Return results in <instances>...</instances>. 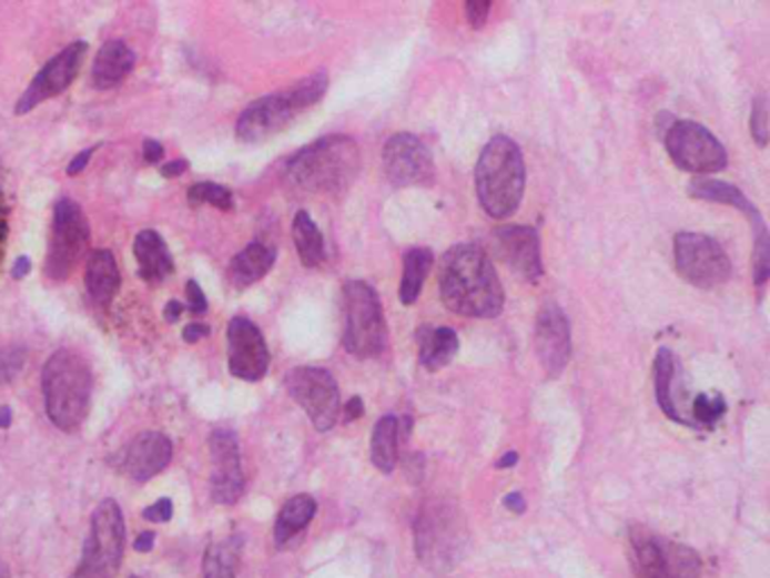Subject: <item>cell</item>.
I'll return each mask as SVG.
<instances>
[{"label":"cell","mask_w":770,"mask_h":578,"mask_svg":"<svg viewBox=\"0 0 770 578\" xmlns=\"http://www.w3.org/2000/svg\"><path fill=\"white\" fill-rule=\"evenodd\" d=\"M438 290L445 307L459 316L495 318L504 307L499 276L477 244H457L443 255Z\"/></svg>","instance_id":"6da1fadb"},{"label":"cell","mask_w":770,"mask_h":578,"mask_svg":"<svg viewBox=\"0 0 770 578\" xmlns=\"http://www.w3.org/2000/svg\"><path fill=\"white\" fill-rule=\"evenodd\" d=\"M41 389L48 418L61 432H75L89 416L93 373L89 362L69 348L48 357L41 371Z\"/></svg>","instance_id":"7a4b0ae2"},{"label":"cell","mask_w":770,"mask_h":578,"mask_svg":"<svg viewBox=\"0 0 770 578\" xmlns=\"http://www.w3.org/2000/svg\"><path fill=\"white\" fill-rule=\"evenodd\" d=\"M359 148L353 139L335 134L296 152L285 168L287 181L314 195H340L359 172Z\"/></svg>","instance_id":"3957f363"},{"label":"cell","mask_w":770,"mask_h":578,"mask_svg":"<svg viewBox=\"0 0 770 578\" xmlns=\"http://www.w3.org/2000/svg\"><path fill=\"white\" fill-rule=\"evenodd\" d=\"M328 91V73L316 71L294 87L251 102L235 122V136L246 145L263 143L292 124Z\"/></svg>","instance_id":"277c9868"},{"label":"cell","mask_w":770,"mask_h":578,"mask_svg":"<svg viewBox=\"0 0 770 578\" xmlns=\"http://www.w3.org/2000/svg\"><path fill=\"white\" fill-rule=\"evenodd\" d=\"M477 197L482 209L495 217L504 220L516 213L525 195V159L516 141L508 136H495L482 150L477 161Z\"/></svg>","instance_id":"5b68a950"},{"label":"cell","mask_w":770,"mask_h":578,"mask_svg":"<svg viewBox=\"0 0 770 578\" xmlns=\"http://www.w3.org/2000/svg\"><path fill=\"white\" fill-rule=\"evenodd\" d=\"M416 554L429 569H453L466 547V520L455 504L440 499L425 501L421 508L416 527Z\"/></svg>","instance_id":"8992f818"},{"label":"cell","mask_w":770,"mask_h":578,"mask_svg":"<svg viewBox=\"0 0 770 578\" xmlns=\"http://www.w3.org/2000/svg\"><path fill=\"white\" fill-rule=\"evenodd\" d=\"M389 342L387 321H384L379 296L364 281L344 285V348L359 357L371 359L384 353Z\"/></svg>","instance_id":"52a82bcc"},{"label":"cell","mask_w":770,"mask_h":578,"mask_svg":"<svg viewBox=\"0 0 770 578\" xmlns=\"http://www.w3.org/2000/svg\"><path fill=\"white\" fill-rule=\"evenodd\" d=\"M630 556L639 578H700L702 571L698 551L645 527L630 529Z\"/></svg>","instance_id":"ba28073f"},{"label":"cell","mask_w":770,"mask_h":578,"mask_svg":"<svg viewBox=\"0 0 770 578\" xmlns=\"http://www.w3.org/2000/svg\"><path fill=\"white\" fill-rule=\"evenodd\" d=\"M91 229L82 206L69 197H63L54 204L52 215V233L45 255V276L54 283H63L71 278L84 253L89 249Z\"/></svg>","instance_id":"9c48e42d"},{"label":"cell","mask_w":770,"mask_h":578,"mask_svg":"<svg viewBox=\"0 0 770 578\" xmlns=\"http://www.w3.org/2000/svg\"><path fill=\"white\" fill-rule=\"evenodd\" d=\"M124 554V520L113 499L100 501L91 518L82 562L71 578H113Z\"/></svg>","instance_id":"30bf717a"},{"label":"cell","mask_w":770,"mask_h":578,"mask_svg":"<svg viewBox=\"0 0 770 578\" xmlns=\"http://www.w3.org/2000/svg\"><path fill=\"white\" fill-rule=\"evenodd\" d=\"M678 274L698 290H715L730 281L732 265L726 249L710 235L678 233L673 240Z\"/></svg>","instance_id":"8fae6325"},{"label":"cell","mask_w":770,"mask_h":578,"mask_svg":"<svg viewBox=\"0 0 770 578\" xmlns=\"http://www.w3.org/2000/svg\"><path fill=\"white\" fill-rule=\"evenodd\" d=\"M285 387L318 432H328L337 425L342 414V398L337 379L331 371L318 366L292 368L285 375Z\"/></svg>","instance_id":"7c38bea8"},{"label":"cell","mask_w":770,"mask_h":578,"mask_svg":"<svg viewBox=\"0 0 770 578\" xmlns=\"http://www.w3.org/2000/svg\"><path fill=\"white\" fill-rule=\"evenodd\" d=\"M665 148L680 170L693 174H715L726 170L728 152L721 141L693 120H678L665 132Z\"/></svg>","instance_id":"4fadbf2b"},{"label":"cell","mask_w":770,"mask_h":578,"mask_svg":"<svg viewBox=\"0 0 770 578\" xmlns=\"http://www.w3.org/2000/svg\"><path fill=\"white\" fill-rule=\"evenodd\" d=\"M87 54H89V45L84 41H75V43L63 48L59 54H54L45 63V67L37 73V78L30 82V87L23 91V95L19 98V102L14 107V113L26 115L32 109H37L39 104H43V102H48V100H52V98L67 91L75 82Z\"/></svg>","instance_id":"5bb4252c"},{"label":"cell","mask_w":770,"mask_h":578,"mask_svg":"<svg viewBox=\"0 0 770 578\" xmlns=\"http://www.w3.org/2000/svg\"><path fill=\"white\" fill-rule=\"evenodd\" d=\"M382 165L389 183L396 187L429 185L436 179L434 156L414 134H396L382 150Z\"/></svg>","instance_id":"9a60e30c"},{"label":"cell","mask_w":770,"mask_h":578,"mask_svg":"<svg viewBox=\"0 0 770 578\" xmlns=\"http://www.w3.org/2000/svg\"><path fill=\"white\" fill-rule=\"evenodd\" d=\"M229 371L244 382H261L270 371V348L261 328L246 316H233L226 328Z\"/></svg>","instance_id":"2e32d148"},{"label":"cell","mask_w":770,"mask_h":578,"mask_svg":"<svg viewBox=\"0 0 770 578\" xmlns=\"http://www.w3.org/2000/svg\"><path fill=\"white\" fill-rule=\"evenodd\" d=\"M211 449V497L222 506L235 504L244 493V473L235 432L215 429L209 438Z\"/></svg>","instance_id":"e0dca14e"},{"label":"cell","mask_w":770,"mask_h":578,"mask_svg":"<svg viewBox=\"0 0 770 578\" xmlns=\"http://www.w3.org/2000/svg\"><path fill=\"white\" fill-rule=\"evenodd\" d=\"M536 355L543 371L551 379H556L569 362V355H571L569 321L556 303L545 305L536 318Z\"/></svg>","instance_id":"ac0fdd59"},{"label":"cell","mask_w":770,"mask_h":578,"mask_svg":"<svg viewBox=\"0 0 770 578\" xmlns=\"http://www.w3.org/2000/svg\"><path fill=\"white\" fill-rule=\"evenodd\" d=\"M499 258L529 283L543 278V258L538 231L531 226H504L493 233Z\"/></svg>","instance_id":"d6986e66"},{"label":"cell","mask_w":770,"mask_h":578,"mask_svg":"<svg viewBox=\"0 0 770 578\" xmlns=\"http://www.w3.org/2000/svg\"><path fill=\"white\" fill-rule=\"evenodd\" d=\"M172 462V443L161 432L139 434L124 453V473L134 481H150Z\"/></svg>","instance_id":"ffe728a7"},{"label":"cell","mask_w":770,"mask_h":578,"mask_svg":"<svg viewBox=\"0 0 770 578\" xmlns=\"http://www.w3.org/2000/svg\"><path fill=\"white\" fill-rule=\"evenodd\" d=\"M654 377H656V396L660 409L676 423L680 425H691L687 412L682 409V398L687 396V387L680 377L678 368V357L669 348H660L656 355V366H654Z\"/></svg>","instance_id":"44dd1931"},{"label":"cell","mask_w":770,"mask_h":578,"mask_svg":"<svg viewBox=\"0 0 770 578\" xmlns=\"http://www.w3.org/2000/svg\"><path fill=\"white\" fill-rule=\"evenodd\" d=\"M136 67V54L124 41H107L93 61L91 82L98 91H111L120 87Z\"/></svg>","instance_id":"7402d4cb"},{"label":"cell","mask_w":770,"mask_h":578,"mask_svg":"<svg viewBox=\"0 0 770 578\" xmlns=\"http://www.w3.org/2000/svg\"><path fill=\"white\" fill-rule=\"evenodd\" d=\"M689 195L693 200H702V202H715V204H726V206H732L741 213L748 215L750 224L757 229V237H763L768 235L766 233V226H763V220H761V213L752 206V202L743 195V192L726 181H715V179H702V176H696L691 183H689Z\"/></svg>","instance_id":"603a6c76"},{"label":"cell","mask_w":770,"mask_h":578,"mask_svg":"<svg viewBox=\"0 0 770 578\" xmlns=\"http://www.w3.org/2000/svg\"><path fill=\"white\" fill-rule=\"evenodd\" d=\"M134 255L139 263V274L148 283H161L174 272V261L165 240L152 229H145L136 235Z\"/></svg>","instance_id":"cb8c5ba5"},{"label":"cell","mask_w":770,"mask_h":578,"mask_svg":"<svg viewBox=\"0 0 770 578\" xmlns=\"http://www.w3.org/2000/svg\"><path fill=\"white\" fill-rule=\"evenodd\" d=\"M87 292L98 305H109L120 290V270L109 249H93L84 274Z\"/></svg>","instance_id":"d4e9b609"},{"label":"cell","mask_w":770,"mask_h":578,"mask_svg":"<svg viewBox=\"0 0 770 578\" xmlns=\"http://www.w3.org/2000/svg\"><path fill=\"white\" fill-rule=\"evenodd\" d=\"M276 263V251L263 242H251L231 261L229 276L237 290L259 283Z\"/></svg>","instance_id":"484cf974"},{"label":"cell","mask_w":770,"mask_h":578,"mask_svg":"<svg viewBox=\"0 0 770 578\" xmlns=\"http://www.w3.org/2000/svg\"><path fill=\"white\" fill-rule=\"evenodd\" d=\"M459 353V337L453 328H432L421 326L418 331V355L427 371H440L455 359Z\"/></svg>","instance_id":"4316f807"},{"label":"cell","mask_w":770,"mask_h":578,"mask_svg":"<svg viewBox=\"0 0 770 578\" xmlns=\"http://www.w3.org/2000/svg\"><path fill=\"white\" fill-rule=\"evenodd\" d=\"M398 447H401V420L392 414L382 416L375 423V429L371 436V462L382 475H389L396 470Z\"/></svg>","instance_id":"83f0119b"},{"label":"cell","mask_w":770,"mask_h":578,"mask_svg":"<svg viewBox=\"0 0 770 578\" xmlns=\"http://www.w3.org/2000/svg\"><path fill=\"white\" fill-rule=\"evenodd\" d=\"M316 513V501L310 495H296L285 501L281 508L276 527H274V538L276 545H287L292 538H296L314 518Z\"/></svg>","instance_id":"f1b7e54d"},{"label":"cell","mask_w":770,"mask_h":578,"mask_svg":"<svg viewBox=\"0 0 770 578\" xmlns=\"http://www.w3.org/2000/svg\"><path fill=\"white\" fill-rule=\"evenodd\" d=\"M292 235H294V244H296V253L298 261L303 263V267L314 270L326 258V246H324V235L316 229V224L312 222V217L305 211H298L292 224Z\"/></svg>","instance_id":"f546056e"},{"label":"cell","mask_w":770,"mask_h":578,"mask_svg":"<svg viewBox=\"0 0 770 578\" xmlns=\"http://www.w3.org/2000/svg\"><path fill=\"white\" fill-rule=\"evenodd\" d=\"M434 255L429 249L414 246L405 253L403 258V283H401V303L414 305L421 296V290L425 285V278L432 270Z\"/></svg>","instance_id":"4dcf8cb0"},{"label":"cell","mask_w":770,"mask_h":578,"mask_svg":"<svg viewBox=\"0 0 770 578\" xmlns=\"http://www.w3.org/2000/svg\"><path fill=\"white\" fill-rule=\"evenodd\" d=\"M728 412V405L721 394H698L689 403V418L693 427H712L717 420L723 418Z\"/></svg>","instance_id":"1f68e13d"},{"label":"cell","mask_w":770,"mask_h":578,"mask_svg":"<svg viewBox=\"0 0 770 578\" xmlns=\"http://www.w3.org/2000/svg\"><path fill=\"white\" fill-rule=\"evenodd\" d=\"M188 200L192 206H213L220 211H233L231 190L213 181H202L192 185L188 190Z\"/></svg>","instance_id":"d6a6232c"},{"label":"cell","mask_w":770,"mask_h":578,"mask_svg":"<svg viewBox=\"0 0 770 578\" xmlns=\"http://www.w3.org/2000/svg\"><path fill=\"white\" fill-rule=\"evenodd\" d=\"M235 549L229 542H213L204 556V578H235Z\"/></svg>","instance_id":"836d02e7"},{"label":"cell","mask_w":770,"mask_h":578,"mask_svg":"<svg viewBox=\"0 0 770 578\" xmlns=\"http://www.w3.org/2000/svg\"><path fill=\"white\" fill-rule=\"evenodd\" d=\"M28 351L23 346H3L0 348V389L12 384L26 368Z\"/></svg>","instance_id":"e575fe53"},{"label":"cell","mask_w":770,"mask_h":578,"mask_svg":"<svg viewBox=\"0 0 770 578\" xmlns=\"http://www.w3.org/2000/svg\"><path fill=\"white\" fill-rule=\"evenodd\" d=\"M750 134L759 148H766V143H768V102H766V95H759L752 104Z\"/></svg>","instance_id":"d590c367"},{"label":"cell","mask_w":770,"mask_h":578,"mask_svg":"<svg viewBox=\"0 0 770 578\" xmlns=\"http://www.w3.org/2000/svg\"><path fill=\"white\" fill-rule=\"evenodd\" d=\"M8 233H10V202H8V192H6V185L0 183V263L6 261Z\"/></svg>","instance_id":"8d00e7d4"},{"label":"cell","mask_w":770,"mask_h":578,"mask_svg":"<svg viewBox=\"0 0 770 578\" xmlns=\"http://www.w3.org/2000/svg\"><path fill=\"white\" fill-rule=\"evenodd\" d=\"M172 513H174V506H172V499L163 497L159 501H154L152 506H148L143 510V518L148 523H170L172 520Z\"/></svg>","instance_id":"74e56055"},{"label":"cell","mask_w":770,"mask_h":578,"mask_svg":"<svg viewBox=\"0 0 770 578\" xmlns=\"http://www.w3.org/2000/svg\"><path fill=\"white\" fill-rule=\"evenodd\" d=\"M185 294H188V307L190 312L195 314H204L209 310V298L204 294V290L200 287L197 281H188L185 283Z\"/></svg>","instance_id":"f35d334b"},{"label":"cell","mask_w":770,"mask_h":578,"mask_svg":"<svg viewBox=\"0 0 770 578\" xmlns=\"http://www.w3.org/2000/svg\"><path fill=\"white\" fill-rule=\"evenodd\" d=\"M488 12H490V3H486V0H470V3H466L468 23H470L475 30H479V28L486 26Z\"/></svg>","instance_id":"ab89813d"},{"label":"cell","mask_w":770,"mask_h":578,"mask_svg":"<svg viewBox=\"0 0 770 578\" xmlns=\"http://www.w3.org/2000/svg\"><path fill=\"white\" fill-rule=\"evenodd\" d=\"M100 150V145H93V148H87V150H82L71 163H69V168H67V174L69 176H78V174H82L84 170H87V165H89V161H91V156L95 154Z\"/></svg>","instance_id":"60d3db41"},{"label":"cell","mask_w":770,"mask_h":578,"mask_svg":"<svg viewBox=\"0 0 770 578\" xmlns=\"http://www.w3.org/2000/svg\"><path fill=\"white\" fill-rule=\"evenodd\" d=\"M211 335V326H206V324H188L185 328H183V342L185 344H197V342H202V339H206Z\"/></svg>","instance_id":"b9f144b4"},{"label":"cell","mask_w":770,"mask_h":578,"mask_svg":"<svg viewBox=\"0 0 770 578\" xmlns=\"http://www.w3.org/2000/svg\"><path fill=\"white\" fill-rule=\"evenodd\" d=\"M163 156H165V150H163V145H161L159 141L148 139V141L143 143V159H145V163H148V165H156V163H161V161H163Z\"/></svg>","instance_id":"7bdbcfd3"},{"label":"cell","mask_w":770,"mask_h":578,"mask_svg":"<svg viewBox=\"0 0 770 578\" xmlns=\"http://www.w3.org/2000/svg\"><path fill=\"white\" fill-rule=\"evenodd\" d=\"M188 168H190V165H188L185 159H176V161L165 163V165L161 168V174H163L165 179H176V176H181Z\"/></svg>","instance_id":"ee69618b"},{"label":"cell","mask_w":770,"mask_h":578,"mask_svg":"<svg viewBox=\"0 0 770 578\" xmlns=\"http://www.w3.org/2000/svg\"><path fill=\"white\" fill-rule=\"evenodd\" d=\"M344 420L346 423H351V420H357V418H362L364 416V403H362V398L359 396H355V398H351L348 403H346V407H344Z\"/></svg>","instance_id":"f6af8a7d"},{"label":"cell","mask_w":770,"mask_h":578,"mask_svg":"<svg viewBox=\"0 0 770 578\" xmlns=\"http://www.w3.org/2000/svg\"><path fill=\"white\" fill-rule=\"evenodd\" d=\"M183 316V303L181 301H168L165 303V310H163V318L168 321V324H179V318Z\"/></svg>","instance_id":"bcb514c9"},{"label":"cell","mask_w":770,"mask_h":578,"mask_svg":"<svg viewBox=\"0 0 770 578\" xmlns=\"http://www.w3.org/2000/svg\"><path fill=\"white\" fill-rule=\"evenodd\" d=\"M30 272H32V261L28 258V255H21V258H17V263H14V267H12V278H14V281H21V278H26Z\"/></svg>","instance_id":"7dc6e473"},{"label":"cell","mask_w":770,"mask_h":578,"mask_svg":"<svg viewBox=\"0 0 770 578\" xmlns=\"http://www.w3.org/2000/svg\"><path fill=\"white\" fill-rule=\"evenodd\" d=\"M504 506H506L508 510H513V513H525L527 501H525V497H523L520 493H510V495L504 497Z\"/></svg>","instance_id":"c3c4849f"},{"label":"cell","mask_w":770,"mask_h":578,"mask_svg":"<svg viewBox=\"0 0 770 578\" xmlns=\"http://www.w3.org/2000/svg\"><path fill=\"white\" fill-rule=\"evenodd\" d=\"M154 540H156V534H154V531H145V534H141V536L136 538V542H134V549H136V551H141V554H145V551H152V547H154Z\"/></svg>","instance_id":"681fc988"},{"label":"cell","mask_w":770,"mask_h":578,"mask_svg":"<svg viewBox=\"0 0 770 578\" xmlns=\"http://www.w3.org/2000/svg\"><path fill=\"white\" fill-rule=\"evenodd\" d=\"M516 464H518V453H506V455L497 462V468H499V470H506V468L516 466Z\"/></svg>","instance_id":"f907efd6"},{"label":"cell","mask_w":770,"mask_h":578,"mask_svg":"<svg viewBox=\"0 0 770 578\" xmlns=\"http://www.w3.org/2000/svg\"><path fill=\"white\" fill-rule=\"evenodd\" d=\"M12 425V409L0 407V429H8Z\"/></svg>","instance_id":"816d5d0a"},{"label":"cell","mask_w":770,"mask_h":578,"mask_svg":"<svg viewBox=\"0 0 770 578\" xmlns=\"http://www.w3.org/2000/svg\"><path fill=\"white\" fill-rule=\"evenodd\" d=\"M0 578H10V571L6 567V562H0Z\"/></svg>","instance_id":"f5cc1de1"},{"label":"cell","mask_w":770,"mask_h":578,"mask_svg":"<svg viewBox=\"0 0 770 578\" xmlns=\"http://www.w3.org/2000/svg\"><path fill=\"white\" fill-rule=\"evenodd\" d=\"M132 578H136V576H132Z\"/></svg>","instance_id":"db71d44e"}]
</instances>
